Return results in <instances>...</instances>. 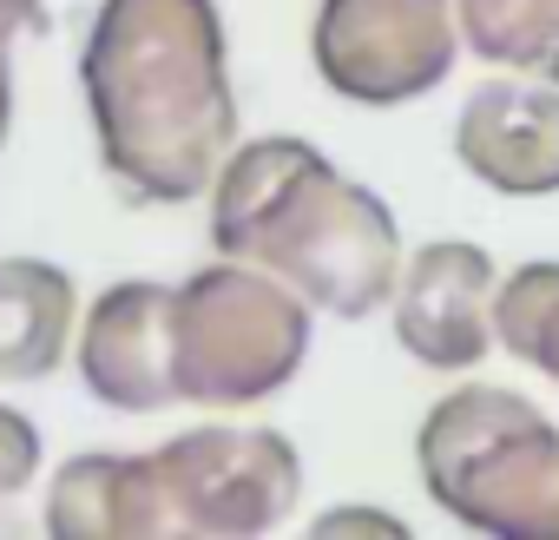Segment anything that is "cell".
I'll use <instances>...</instances> for the list:
<instances>
[{"mask_svg": "<svg viewBox=\"0 0 559 540\" xmlns=\"http://www.w3.org/2000/svg\"><path fill=\"white\" fill-rule=\"evenodd\" d=\"M99 165L139 204H191L237 152L217 0H99L80 47Z\"/></svg>", "mask_w": 559, "mask_h": 540, "instance_id": "obj_1", "label": "cell"}, {"mask_svg": "<svg viewBox=\"0 0 559 540\" xmlns=\"http://www.w3.org/2000/svg\"><path fill=\"white\" fill-rule=\"evenodd\" d=\"M211 244L284 278L323 317H376L402 284L395 211L343 178L310 139H250L224 159L211 185Z\"/></svg>", "mask_w": 559, "mask_h": 540, "instance_id": "obj_2", "label": "cell"}, {"mask_svg": "<svg viewBox=\"0 0 559 540\" xmlns=\"http://www.w3.org/2000/svg\"><path fill=\"white\" fill-rule=\"evenodd\" d=\"M428 501L500 540H559V429L520 389H448L415 435Z\"/></svg>", "mask_w": 559, "mask_h": 540, "instance_id": "obj_3", "label": "cell"}, {"mask_svg": "<svg viewBox=\"0 0 559 540\" xmlns=\"http://www.w3.org/2000/svg\"><path fill=\"white\" fill-rule=\"evenodd\" d=\"M310 356V304L250 257H211L171 291L178 402L250 409L276 396Z\"/></svg>", "mask_w": 559, "mask_h": 540, "instance_id": "obj_4", "label": "cell"}, {"mask_svg": "<svg viewBox=\"0 0 559 540\" xmlns=\"http://www.w3.org/2000/svg\"><path fill=\"white\" fill-rule=\"evenodd\" d=\"M145 494L158 540L165 533L250 540L290 520L304 494V461L276 429L204 422L145 455Z\"/></svg>", "mask_w": 559, "mask_h": 540, "instance_id": "obj_5", "label": "cell"}, {"mask_svg": "<svg viewBox=\"0 0 559 540\" xmlns=\"http://www.w3.org/2000/svg\"><path fill=\"white\" fill-rule=\"evenodd\" d=\"M461 47L454 0H323L310 27L317 73L349 106H408L435 93Z\"/></svg>", "mask_w": 559, "mask_h": 540, "instance_id": "obj_6", "label": "cell"}, {"mask_svg": "<svg viewBox=\"0 0 559 540\" xmlns=\"http://www.w3.org/2000/svg\"><path fill=\"white\" fill-rule=\"evenodd\" d=\"M493 297L500 270L467 237H435L402 263L395 284V343L441 376H467L493 356Z\"/></svg>", "mask_w": 559, "mask_h": 540, "instance_id": "obj_7", "label": "cell"}, {"mask_svg": "<svg viewBox=\"0 0 559 540\" xmlns=\"http://www.w3.org/2000/svg\"><path fill=\"white\" fill-rule=\"evenodd\" d=\"M171 291L158 278H126L93 297L80 324V383L119 415H158L178 402L171 369Z\"/></svg>", "mask_w": 559, "mask_h": 540, "instance_id": "obj_8", "label": "cell"}, {"mask_svg": "<svg viewBox=\"0 0 559 540\" xmlns=\"http://www.w3.org/2000/svg\"><path fill=\"white\" fill-rule=\"evenodd\" d=\"M454 159L500 198H552L559 191V80L500 73L461 99Z\"/></svg>", "mask_w": 559, "mask_h": 540, "instance_id": "obj_9", "label": "cell"}, {"mask_svg": "<svg viewBox=\"0 0 559 540\" xmlns=\"http://www.w3.org/2000/svg\"><path fill=\"white\" fill-rule=\"evenodd\" d=\"M73 278L47 257H0V383H40L73 343Z\"/></svg>", "mask_w": 559, "mask_h": 540, "instance_id": "obj_10", "label": "cell"}, {"mask_svg": "<svg viewBox=\"0 0 559 540\" xmlns=\"http://www.w3.org/2000/svg\"><path fill=\"white\" fill-rule=\"evenodd\" d=\"M47 533L53 540H158L145 455H73L47 488Z\"/></svg>", "mask_w": 559, "mask_h": 540, "instance_id": "obj_11", "label": "cell"}, {"mask_svg": "<svg viewBox=\"0 0 559 540\" xmlns=\"http://www.w3.org/2000/svg\"><path fill=\"white\" fill-rule=\"evenodd\" d=\"M454 14L487 67L559 80V0H454Z\"/></svg>", "mask_w": 559, "mask_h": 540, "instance_id": "obj_12", "label": "cell"}, {"mask_svg": "<svg viewBox=\"0 0 559 540\" xmlns=\"http://www.w3.org/2000/svg\"><path fill=\"white\" fill-rule=\"evenodd\" d=\"M493 337H500V350L513 363L539 369L559 389V263L552 257L520 263L513 278L500 284V297H493Z\"/></svg>", "mask_w": 559, "mask_h": 540, "instance_id": "obj_13", "label": "cell"}, {"mask_svg": "<svg viewBox=\"0 0 559 540\" xmlns=\"http://www.w3.org/2000/svg\"><path fill=\"white\" fill-rule=\"evenodd\" d=\"M34 474H40V429L14 402H0V501L34 488Z\"/></svg>", "mask_w": 559, "mask_h": 540, "instance_id": "obj_14", "label": "cell"}, {"mask_svg": "<svg viewBox=\"0 0 559 540\" xmlns=\"http://www.w3.org/2000/svg\"><path fill=\"white\" fill-rule=\"evenodd\" d=\"M310 533H382V540H402L408 533V520H395V514H376V507H336V514H317L310 520Z\"/></svg>", "mask_w": 559, "mask_h": 540, "instance_id": "obj_15", "label": "cell"}, {"mask_svg": "<svg viewBox=\"0 0 559 540\" xmlns=\"http://www.w3.org/2000/svg\"><path fill=\"white\" fill-rule=\"evenodd\" d=\"M40 8H47V0H0V47H8L21 27H34V21H40Z\"/></svg>", "mask_w": 559, "mask_h": 540, "instance_id": "obj_16", "label": "cell"}, {"mask_svg": "<svg viewBox=\"0 0 559 540\" xmlns=\"http://www.w3.org/2000/svg\"><path fill=\"white\" fill-rule=\"evenodd\" d=\"M8 126H14V60L0 47V145H8Z\"/></svg>", "mask_w": 559, "mask_h": 540, "instance_id": "obj_17", "label": "cell"}]
</instances>
